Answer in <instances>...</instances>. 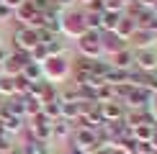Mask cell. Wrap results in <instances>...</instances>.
I'll list each match as a JSON object with an SVG mask.
<instances>
[{
	"label": "cell",
	"instance_id": "5bb4252c",
	"mask_svg": "<svg viewBox=\"0 0 157 154\" xmlns=\"http://www.w3.org/2000/svg\"><path fill=\"white\" fill-rule=\"evenodd\" d=\"M13 13H16V18H18L23 26H29V21L36 16V8H34V3H31V0H26V3H23V5H18Z\"/></svg>",
	"mask_w": 157,
	"mask_h": 154
},
{
	"label": "cell",
	"instance_id": "d4e9b609",
	"mask_svg": "<svg viewBox=\"0 0 157 154\" xmlns=\"http://www.w3.org/2000/svg\"><path fill=\"white\" fill-rule=\"evenodd\" d=\"M5 75V67H3V64H0V77H3Z\"/></svg>",
	"mask_w": 157,
	"mask_h": 154
},
{
	"label": "cell",
	"instance_id": "603a6c76",
	"mask_svg": "<svg viewBox=\"0 0 157 154\" xmlns=\"http://www.w3.org/2000/svg\"><path fill=\"white\" fill-rule=\"evenodd\" d=\"M67 154H88V152H82V149H77V146H72V149H70Z\"/></svg>",
	"mask_w": 157,
	"mask_h": 154
},
{
	"label": "cell",
	"instance_id": "484cf974",
	"mask_svg": "<svg viewBox=\"0 0 157 154\" xmlns=\"http://www.w3.org/2000/svg\"><path fill=\"white\" fill-rule=\"evenodd\" d=\"M5 105V98H3V95H0V108H3Z\"/></svg>",
	"mask_w": 157,
	"mask_h": 154
},
{
	"label": "cell",
	"instance_id": "7a4b0ae2",
	"mask_svg": "<svg viewBox=\"0 0 157 154\" xmlns=\"http://www.w3.org/2000/svg\"><path fill=\"white\" fill-rule=\"evenodd\" d=\"M13 41H16V51H26V54H31L36 46H39V34L34 28H29V26H21V28L13 34Z\"/></svg>",
	"mask_w": 157,
	"mask_h": 154
},
{
	"label": "cell",
	"instance_id": "ac0fdd59",
	"mask_svg": "<svg viewBox=\"0 0 157 154\" xmlns=\"http://www.w3.org/2000/svg\"><path fill=\"white\" fill-rule=\"evenodd\" d=\"M47 51H49V57H62L64 44L59 41V38H54V41H49V44H47Z\"/></svg>",
	"mask_w": 157,
	"mask_h": 154
},
{
	"label": "cell",
	"instance_id": "9a60e30c",
	"mask_svg": "<svg viewBox=\"0 0 157 154\" xmlns=\"http://www.w3.org/2000/svg\"><path fill=\"white\" fill-rule=\"evenodd\" d=\"M21 75H23L29 82H39L44 72H41V64H36V62H29V64H26V67L21 69Z\"/></svg>",
	"mask_w": 157,
	"mask_h": 154
},
{
	"label": "cell",
	"instance_id": "e0dca14e",
	"mask_svg": "<svg viewBox=\"0 0 157 154\" xmlns=\"http://www.w3.org/2000/svg\"><path fill=\"white\" fill-rule=\"evenodd\" d=\"M0 95H16V87H13V77H8V75H3L0 77Z\"/></svg>",
	"mask_w": 157,
	"mask_h": 154
},
{
	"label": "cell",
	"instance_id": "9c48e42d",
	"mask_svg": "<svg viewBox=\"0 0 157 154\" xmlns=\"http://www.w3.org/2000/svg\"><path fill=\"white\" fill-rule=\"evenodd\" d=\"M113 34L119 36V38H124V41H126V38H132V36L136 34V21H134L132 16H121V21H119V26H116Z\"/></svg>",
	"mask_w": 157,
	"mask_h": 154
},
{
	"label": "cell",
	"instance_id": "3957f363",
	"mask_svg": "<svg viewBox=\"0 0 157 154\" xmlns=\"http://www.w3.org/2000/svg\"><path fill=\"white\" fill-rule=\"evenodd\" d=\"M62 31L80 38L85 31H88V26H85V13L72 10V13H67V16H62Z\"/></svg>",
	"mask_w": 157,
	"mask_h": 154
},
{
	"label": "cell",
	"instance_id": "cb8c5ba5",
	"mask_svg": "<svg viewBox=\"0 0 157 154\" xmlns=\"http://www.w3.org/2000/svg\"><path fill=\"white\" fill-rule=\"evenodd\" d=\"M149 141H152V146H155V149H157V128H155V131H152V139H149Z\"/></svg>",
	"mask_w": 157,
	"mask_h": 154
},
{
	"label": "cell",
	"instance_id": "8992f818",
	"mask_svg": "<svg viewBox=\"0 0 157 154\" xmlns=\"http://www.w3.org/2000/svg\"><path fill=\"white\" fill-rule=\"evenodd\" d=\"M152 98H155L152 90H147V87H132V93L126 95V103H129L132 108H139V111H144L149 103H152Z\"/></svg>",
	"mask_w": 157,
	"mask_h": 154
},
{
	"label": "cell",
	"instance_id": "2e32d148",
	"mask_svg": "<svg viewBox=\"0 0 157 154\" xmlns=\"http://www.w3.org/2000/svg\"><path fill=\"white\" fill-rule=\"evenodd\" d=\"M31 85H34V82H29L23 75H16V77H13V87H16V95H21V98L31 93Z\"/></svg>",
	"mask_w": 157,
	"mask_h": 154
},
{
	"label": "cell",
	"instance_id": "8fae6325",
	"mask_svg": "<svg viewBox=\"0 0 157 154\" xmlns=\"http://www.w3.org/2000/svg\"><path fill=\"white\" fill-rule=\"evenodd\" d=\"M155 38H157V34H155V31L136 28V34L132 36V41H134V46H139V49H149V46L155 44Z\"/></svg>",
	"mask_w": 157,
	"mask_h": 154
},
{
	"label": "cell",
	"instance_id": "52a82bcc",
	"mask_svg": "<svg viewBox=\"0 0 157 154\" xmlns=\"http://www.w3.org/2000/svg\"><path fill=\"white\" fill-rule=\"evenodd\" d=\"M75 146L90 154V152L98 146V134L93 131V128H77V134H75Z\"/></svg>",
	"mask_w": 157,
	"mask_h": 154
},
{
	"label": "cell",
	"instance_id": "44dd1931",
	"mask_svg": "<svg viewBox=\"0 0 157 154\" xmlns=\"http://www.w3.org/2000/svg\"><path fill=\"white\" fill-rule=\"evenodd\" d=\"M8 57H10L8 51H5V49H0V64H5V59H8Z\"/></svg>",
	"mask_w": 157,
	"mask_h": 154
},
{
	"label": "cell",
	"instance_id": "d6986e66",
	"mask_svg": "<svg viewBox=\"0 0 157 154\" xmlns=\"http://www.w3.org/2000/svg\"><path fill=\"white\" fill-rule=\"evenodd\" d=\"M10 18H13V10L5 3H0V21H10Z\"/></svg>",
	"mask_w": 157,
	"mask_h": 154
},
{
	"label": "cell",
	"instance_id": "277c9868",
	"mask_svg": "<svg viewBox=\"0 0 157 154\" xmlns=\"http://www.w3.org/2000/svg\"><path fill=\"white\" fill-rule=\"evenodd\" d=\"M41 72L49 77V82H57V80H62V77L70 72V67H67V62H64L62 57H49V59L41 64Z\"/></svg>",
	"mask_w": 157,
	"mask_h": 154
},
{
	"label": "cell",
	"instance_id": "30bf717a",
	"mask_svg": "<svg viewBox=\"0 0 157 154\" xmlns=\"http://www.w3.org/2000/svg\"><path fill=\"white\" fill-rule=\"evenodd\" d=\"M132 64H134V51H132V49L116 51L113 59H111V67H116V69H129Z\"/></svg>",
	"mask_w": 157,
	"mask_h": 154
},
{
	"label": "cell",
	"instance_id": "ba28073f",
	"mask_svg": "<svg viewBox=\"0 0 157 154\" xmlns=\"http://www.w3.org/2000/svg\"><path fill=\"white\" fill-rule=\"evenodd\" d=\"M98 111H101V116H103V121H106V123H113V121H124V108L119 105V100L98 103Z\"/></svg>",
	"mask_w": 157,
	"mask_h": 154
},
{
	"label": "cell",
	"instance_id": "5b68a950",
	"mask_svg": "<svg viewBox=\"0 0 157 154\" xmlns=\"http://www.w3.org/2000/svg\"><path fill=\"white\" fill-rule=\"evenodd\" d=\"M134 64L139 72H155L157 69V51L155 49H139L134 51Z\"/></svg>",
	"mask_w": 157,
	"mask_h": 154
},
{
	"label": "cell",
	"instance_id": "6da1fadb",
	"mask_svg": "<svg viewBox=\"0 0 157 154\" xmlns=\"http://www.w3.org/2000/svg\"><path fill=\"white\" fill-rule=\"evenodd\" d=\"M77 49H80L82 57H88V59H98L101 57V31H85V34L77 38Z\"/></svg>",
	"mask_w": 157,
	"mask_h": 154
},
{
	"label": "cell",
	"instance_id": "4fadbf2b",
	"mask_svg": "<svg viewBox=\"0 0 157 154\" xmlns=\"http://www.w3.org/2000/svg\"><path fill=\"white\" fill-rule=\"evenodd\" d=\"M72 121H64V118H57V121H52V139H67L70 136V131H72Z\"/></svg>",
	"mask_w": 157,
	"mask_h": 154
},
{
	"label": "cell",
	"instance_id": "7402d4cb",
	"mask_svg": "<svg viewBox=\"0 0 157 154\" xmlns=\"http://www.w3.org/2000/svg\"><path fill=\"white\" fill-rule=\"evenodd\" d=\"M75 3V0H54V5H59V8H62V5H72Z\"/></svg>",
	"mask_w": 157,
	"mask_h": 154
},
{
	"label": "cell",
	"instance_id": "ffe728a7",
	"mask_svg": "<svg viewBox=\"0 0 157 154\" xmlns=\"http://www.w3.org/2000/svg\"><path fill=\"white\" fill-rule=\"evenodd\" d=\"M0 3H5V5H8L10 10H16L18 5H23V3H26V0H0Z\"/></svg>",
	"mask_w": 157,
	"mask_h": 154
},
{
	"label": "cell",
	"instance_id": "7c38bea8",
	"mask_svg": "<svg viewBox=\"0 0 157 154\" xmlns=\"http://www.w3.org/2000/svg\"><path fill=\"white\" fill-rule=\"evenodd\" d=\"M101 46H103V51L116 54V51L126 49V44H124V38H119L116 34H106V36H101Z\"/></svg>",
	"mask_w": 157,
	"mask_h": 154
}]
</instances>
